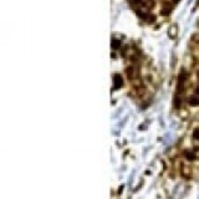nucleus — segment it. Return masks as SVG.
<instances>
[{
  "mask_svg": "<svg viewBox=\"0 0 199 199\" xmlns=\"http://www.w3.org/2000/svg\"><path fill=\"white\" fill-rule=\"evenodd\" d=\"M169 13H170V6L169 5H165L163 8V10H162V14H163V15H168Z\"/></svg>",
  "mask_w": 199,
  "mask_h": 199,
  "instance_id": "f257e3e1",
  "label": "nucleus"
},
{
  "mask_svg": "<svg viewBox=\"0 0 199 199\" xmlns=\"http://www.w3.org/2000/svg\"><path fill=\"white\" fill-rule=\"evenodd\" d=\"M174 1H175V3H177V1H178V0H174Z\"/></svg>",
  "mask_w": 199,
  "mask_h": 199,
  "instance_id": "f03ea898",
  "label": "nucleus"
}]
</instances>
